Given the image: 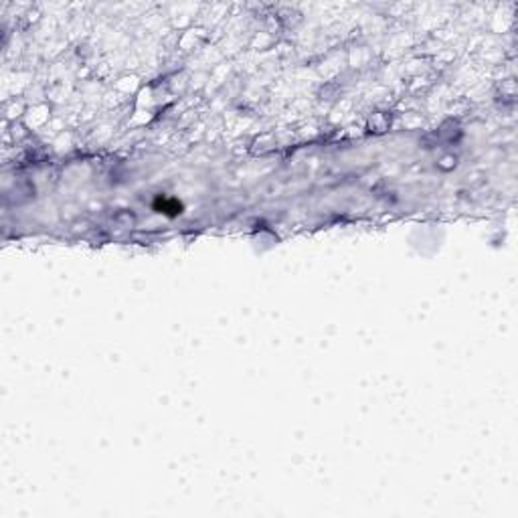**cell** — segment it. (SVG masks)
<instances>
[{
	"label": "cell",
	"instance_id": "6da1fadb",
	"mask_svg": "<svg viewBox=\"0 0 518 518\" xmlns=\"http://www.w3.org/2000/svg\"><path fill=\"white\" fill-rule=\"evenodd\" d=\"M158 213H170V215H178L180 213V203L174 199H160V205L156 207Z\"/></svg>",
	"mask_w": 518,
	"mask_h": 518
}]
</instances>
